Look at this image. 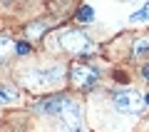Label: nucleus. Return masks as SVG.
I'll return each mask as SVG.
<instances>
[{"label": "nucleus", "instance_id": "1", "mask_svg": "<svg viewBox=\"0 0 149 132\" xmlns=\"http://www.w3.org/2000/svg\"><path fill=\"white\" fill-rule=\"evenodd\" d=\"M60 40H62L60 45H62L65 50H70L72 55H85V53H92V50H95L92 40L85 35V32H80V30H67V32H62Z\"/></svg>", "mask_w": 149, "mask_h": 132}, {"label": "nucleus", "instance_id": "2", "mask_svg": "<svg viewBox=\"0 0 149 132\" xmlns=\"http://www.w3.org/2000/svg\"><path fill=\"white\" fill-rule=\"evenodd\" d=\"M112 105L124 115H129V112L137 115V112H142V97L134 90H117V92H112Z\"/></svg>", "mask_w": 149, "mask_h": 132}, {"label": "nucleus", "instance_id": "3", "mask_svg": "<svg viewBox=\"0 0 149 132\" xmlns=\"http://www.w3.org/2000/svg\"><path fill=\"white\" fill-rule=\"evenodd\" d=\"M62 75H65V67H62V65H57V62H52V65H47V67H42L40 72L32 70V72L27 75L25 82L27 85H52V82H60Z\"/></svg>", "mask_w": 149, "mask_h": 132}, {"label": "nucleus", "instance_id": "4", "mask_svg": "<svg viewBox=\"0 0 149 132\" xmlns=\"http://www.w3.org/2000/svg\"><path fill=\"white\" fill-rule=\"evenodd\" d=\"M60 120V132H85V122H82V107L77 105V102H72V105L65 110L62 117H57Z\"/></svg>", "mask_w": 149, "mask_h": 132}, {"label": "nucleus", "instance_id": "5", "mask_svg": "<svg viewBox=\"0 0 149 132\" xmlns=\"http://www.w3.org/2000/svg\"><path fill=\"white\" fill-rule=\"evenodd\" d=\"M70 105H72V100H67V97H47V100L37 102V110L50 115V117H62Z\"/></svg>", "mask_w": 149, "mask_h": 132}, {"label": "nucleus", "instance_id": "6", "mask_svg": "<svg viewBox=\"0 0 149 132\" xmlns=\"http://www.w3.org/2000/svg\"><path fill=\"white\" fill-rule=\"evenodd\" d=\"M72 80L80 87H90L97 82V70L90 65H72Z\"/></svg>", "mask_w": 149, "mask_h": 132}, {"label": "nucleus", "instance_id": "7", "mask_svg": "<svg viewBox=\"0 0 149 132\" xmlns=\"http://www.w3.org/2000/svg\"><path fill=\"white\" fill-rule=\"evenodd\" d=\"M134 55H137L139 60L149 58V37H139V40L134 42Z\"/></svg>", "mask_w": 149, "mask_h": 132}, {"label": "nucleus", "instance_id": "8", "mask_svg": "<svg viewBox=\"0 0 149 132\" xmlns=\"http://www.w3.org/2000/svg\"><path fill=\"white\" fill-rule=\"evenodd\" d=\"M74 20H77V22H82V25H87V22H92V20H95V10H92L90 5H82L80 10H77V15H74Z\"/></svg>", "mask_w": 149, "mask_h": 132}, {"label": "nucleus", "instance_id": "9", "mask_svg": "<svg viewBox=\"0 0 149 132\" xmlns=\"http://www.w3.org/2000/svg\"><path fill=\"white\" fill-rule=\"evenodd\" d=\"M129 20H132V22H144V20H149V5H144L139 13H134Z\"/></svg>", "mask_w": 149, "mask_h": 132}, {"label": "nucleus", "instance_id": "10", "mask_svg": "<svg viewBox=\"0 0 149 132\" xmlns=\"http://www.w3.org/2000/svg\"><path fill=\"white\" fill-rule=\"evenodd\" d=\"M45 27H47L45 22H35V25H30V27H27V35H30V37H35V35H40V32H42Z\"/></svg>", "mask_w": 149, "mask_h": 132}, {"label": "nucleus", "instance_id": "11", "mask_svg": "<svg viewBox=\"0 0 149 132\" xmlns=\"http://www.w3.org/2000/svg\"><path fill=\"white\" fill-rule=\"evenodd\" d=\"M30 53V45H27V42H20V45H17V55H27Z\"/></svg>", "mask_w": 149, "mask_h": 132}, {"label": "nucleus", "instance_id": "12", "mask_svg": "<svg viewBox=\"0 0 149 132\" xmlns=\"http://www.w3.org/2000/svg\"><path fill=\"white\" fill-rule=\"evenodd\" d=\"M142 75H144V77L149 80V65H144V67H142Z\"/></svg>", "mask_w": 149, "mask_h": 132}, {"label": "nucleus", "instance_id": "13", "mask_svg": "<svg viewBox=\"0 0 149 132\" xmlns=\"http://www.w3.org/2000/svg\"><path fill=\"white\" fill-rule=\"evenodd\" d=\"M144 102H147V105H149V95H147V97H144Z\"/></svg>", "mask_w": 149, "mask_h": 132}]
</instances>
